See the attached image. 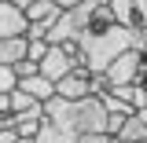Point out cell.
Wrapping results in <instances>:
<instances>
[{"mask_svg":"<svg viewBox=\"0 0 147 143\" xmlns=\"http://www.w3.org/2000/svg\"><path fill=\"white\" fill-rule=\"evenodd\" d=\"M136 48H140V52L147 55V26H144V30H140V33H136Z\"/></svg>","mask_w":147,"mask_h":143,"instance_id":"obj_14","label":"cell"},{"mask_svg":"<svg viewBox=\"0 0 147 143\" xmlns=\"http://www.w3.org/2000/svg\"><path fill=\"white\" fill-rule=\"evenodd\" d=\"M110 7H114V18L132 33L147 26V0H110Z\"/></svg>","mask_w":147,"mask_h":143,"instance_id":"obj_4","label":"cell"},{"mask_svg":"<svg viewBox=\"0 0 147 143\" xmlns=\"http://www.w3.org/2000/svg\"><path fill=\"white\" fill-rule=\"evenodd\" d=\"M30 15L15 7V4H0V40H7V37H30Z\"/></svg>","mask_w":147,"mask_h":143,"instance_id":"obj_5","label":"cell"},{"mask_svg":"<svg viewBox=\"0 0 147 143\" xmlns=\"http://www.w3.org/2000/svg\"><path fill=\"white\" fill-rule=\"evenodd\" d=\"M118 140H125V143H144V140H147V121L140 117V114H132V117L125 121V128H121Z\"/></svg>","mask_w":147,"mask_h":143,"instance_id":"obj_10","label":"cell"},{"mask_svg":"<svg viewBox=\"0 0 147 143\" xmlns=\"http://www.w3.org/2000/svg\"><path fill=\"white\" fill-rule=\"evenodd\" d=\"M144 143H147V140H144Z\"/></svg>","mask_w":147,"mask_h":143,"instance_id":"obj_19","label":"cell"},{"mask_svg":"<svg viewBox=\"0 0 147 143\" xmlns=\"http://www.w3.org/2000/svg\"><path fill=\"white\" fill-rule=\"evenodd\" d=\"M18 143H37V140H18Z\"/></svg>","mask_w":147,"mask_h":143,"instance_id":"obj_18","label":"cell"},{"mask_svg":"<svg viewBox=\"0 0 147 143\" xmlns=\"http://www.w3.org/2000/svg\"><path fill=\"white\" fill-rule=\"evenodd\" d=\"M140 117H144V121H147V110H140Z\"/></svg>","mask_w":147,"mask_h":143,"instance_id":"obj_17","label":"cell"},{"mask_svg":"<svg viewBox=\"0 0 147 143\" xmlns=\"http://www.w3.org/2000/svg\"><path fill=\"white\" fill-rule=\"evenodd\" d=\"M40 73H44L48 81H55V85H59L63 77H70V73H74V62H70V55L63 52L59 44H52V52H48V59L40 62Z\"/></svg>","mask_w":147,"mask_h":143,"instance_id":"obj_6","label":"cell"},{"mask_svg":"<svg viewBox=\"0 0 147 143\" xmlns=\"http://www.w3.org/2000/svg\"><path fill=\"white\" fill-rule=\"evenodd\" d=\"M55 4H59L63 11H70V7H77V4H85V0H55Z\"/></svg>","mask_w":147,"mask_h":143,"instance_id":"obj_15","label":"cell"},{"mask_svg":"<svg viewBox=\"0 0 147 143\" xmlns=\"http://www.w3.org/2000/svg\"><path fill=\"white\" fill-rule=\"evenodd\" d=\"M88 95H92V77L70 73L59 81V99H88Z\"/></svg>","mask_w":147,"mask_h":143,"instance_id":"obj_8","label":"cell"},{"mask_svg":"<svg viewBox=\"0 0 147 143\" xmlns=\"http://www.w3.org/2000/svg\"><path fill=\"white\" fill-rule=\"evenodd\" d=\"M0 4H15V7H22V11H26V7H30L33 0H0Z\"/></svg>","mask_w":147,"mask_h":143,"instance_id":"obj_16","label":"cell"},{"mask_svg":"<svg viewBox=\"0 0 147 143\" xmlns=\"http://www.w3.org/2000/svg\"><path fill=\"white\" fill-rule=\"evenodd\" d=\"M30 59V37H7L0 40V66H18Z\"/></svg>","mask_w":147,"mask_h":143,"instance_id":"obj_7","label":"cell"},{"mask_svg":"<svg viewBox=\"0 0 147 143\" xmlns=\"http://www.w3.org/2000/svg\"><path fill=\"white\" fill-rule=\"evenodd\" d=\"M44 117L55 121L59 128H70L77 136H88V132H107L110 114L103 107L99 95H88V99H48L44 103Z\"/></svg>","mask_w":147,"mask_h":143,"instance_id":"obj_2","label":"cell"},{"mask_svg":"<svg viewBox=\"0 0 147 143\" xmlns=\"http://www.w3.org/2000/svg\"><path fill=\"white\" fill-rule=\"evenodd\" d=\"M140 66H144V52L140 48H132V52H125L121 59H114L107 66V77L110 81V88H121V85H136L140 81Z\"/></svg>","mask_w":147,"mask_h":143,"instance_id":"obj_3","label":"cell"},{"mask_svg":"<svg viewBox=\"0 0 147 143\" xmlns=\"http://www.w3.org/2000/svg\"><path fill=\"white\" fill-rule=\"evenodd\" d=\"M22 136H18L15 128H0V143H18Z\"/></svg>","mask_w":147,"mask_h":143,"instance_id":"obj_13","label":"cell"},{"mask_svg":"<svg viewBox=\"0 0 147 143\" xmlns=\"http://www.w3.org/2000/svg\"><path fill=\"white\" fill-rule=\"evenodd\" d=\"M77 143H125V140H118V136H110V132H88V136H81Z\"/></svg>","mask_w":147,"mask_h":143,"instance_id":"obj_12","label":"cell"},{"mask_svg":"<svg viewBox=\"0 0 147 143\" xmlns=\"http://www.w3.org/2000/svg\"><path fill=\"white\" fill-rule=\"evenodd\" d=\"M81 48H85V55H88L92 73H107V66L114 62V59H121L125 52L136 48V33L125 30V26L114 18L110 0H103L99 11H96V18H92V26L85 30V37H81Z\"/></svg>","mask_w":147,"mask_h":143,"instance_id":"obj_1","label":"cell"},{"mask_svg":"<svg viewBox=\"0 0 147 143\" xmlns=\"http://www.w3.org/2000/svg\"><path fill=\"white\" fill-rule=\"evenodd\" d=\"M22 88V77H18L15 66H0V95H11V92Z\"/></svg>","mask_w":147,"mask_h":143,"instance_id":"obj_11","label":"cell"},{"mask_svg":"<svg viewBox=\"0 0 147 143\" xmlns=\"http://www.w3.org/2000/svg\"><path fill=\"white\" fill-rule=\"evenodd\" d=\"M77 140H81L77 132L59 128L55 121H48V117H44V125H40V132H37V143H77Z\"/></svg>","mask_w":147,"mask_h":143,"instance_id":"obj_9","label":"cell"}]
</instances>
